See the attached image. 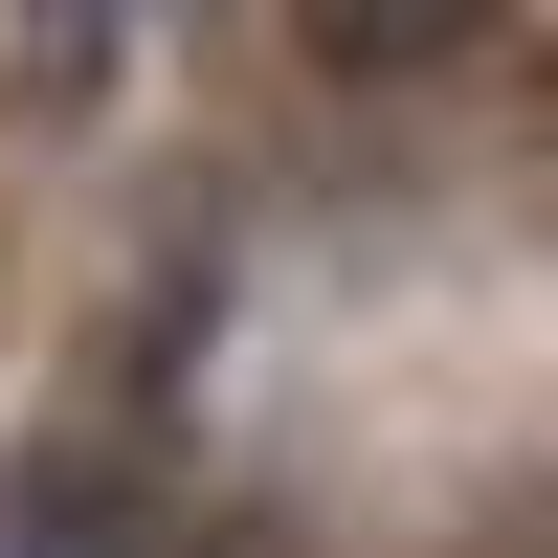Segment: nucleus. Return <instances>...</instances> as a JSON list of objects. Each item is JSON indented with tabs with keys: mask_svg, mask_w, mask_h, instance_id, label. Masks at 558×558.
Instances as JSON below:
<instances>
[{
	"mask_svg": "<svg viewBox=\"0 0 558 558\" xmlns=\"http://www.w3.org/2000/svg\"><path fill=\"white\" fill-rule=\"evenodd\" d=\"M313 45L336 68H447V45H492V0H313Z\"/></svg>",
	"mask_w": 558,
	"mask_h": 558,
	"instance_id": "1",
	"label": "nucleus"
},
{
	"mask_svg": "<svg viewBox=\"0 0 558 558\" xmlns=\"http://www.w3.org/2000/svg\"><path fill=\"white\" fill-rule=\"evenodd\" d=\"M23 558H134V536H89V514H68V536H23Z\"/></svg>",
	"mask_w": 558,
	"mask_h": 558,
	"instance_id": "2",
	"label": "nucleus"
}]
</instances>
